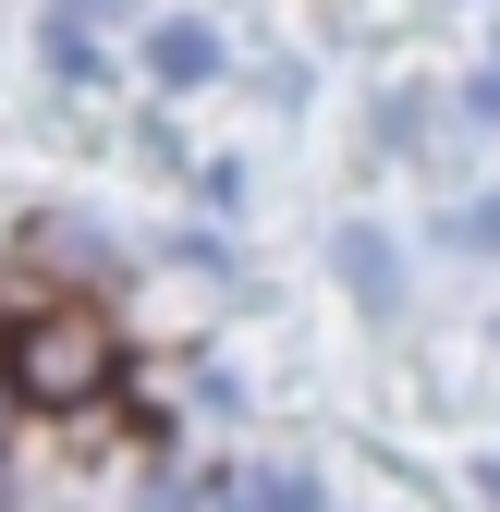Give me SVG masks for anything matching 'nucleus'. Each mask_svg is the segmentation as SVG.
Returning a JSON list of instances; mask_svg holds the SVG:
<instances>
[{
  "label": "nucleus",
  "instance_id": "nucleus-1",
  "mask_svg": "<svg viewBox=\"0 0 500 512\" xmlns=\"http://www.w3.org/2000/svg\"><path fill=\"white\" fill-rule=\"evenodd\" d=\"M13 378H25V403H86L98 378H110V330L86 305H49L13 330Z\"/></svg>",
  "mask_w": 500,
  "mask_h": 512
},
{
  "label": "nucleus",
  "instance_id": "nucleus-7",
  "mask_svg": "<svg viewBox=\"0 0 500 512\" xmlns=\"http://www.w3.org/2000/svg\"><path fill=\"white\" fill-rule=\"evenodd\" d=\"M464 110H476V122H500V74H476V98H464Z\"/></svg>",
  "mask_w": 500,
  "mask_h": 512
},
{
  "label": "nucleus",
  "instance_id": "nucleus-3",
  "mask_svg": "<svg viewBox=\"0 0 500 512\" xmlns=\"http://www.w3.org/2000/svg\"><path fill=\"white\" fill-rule=\"evenodd\" d=\"M342 269H354V293H366V305H403V281H391V244H379V232H342Z\"/></svg>",
  "mask_w": 500,
  "mask_h": 512
},
{
  "label": "nucleus",
  "instance_id": "nucleus-2",
  "mask_svg": "<svg viewBox=\"0 0 500 512\" xmlns=\"http://www.w3.org/2000/svg\"><path fill=\"white\" fill-rule=\"evenodd\" d=\"M208 61H220L208 25H159V37H147V74H159V86H208Z\"/></svg>",
  "mask_w": 500,
  "mask_h": 512
},
{
  "label": "nucleus",
  "instance_id": "nucleus-6",
  "mask_svg": "<svg viewBox=\"0 0 500 512\" xmlns=\"http://www.w3.org/2000/svg\"><path fill=\"white\" fill-rule=\"evenodd\" d=\"M13 415H25V378H13V354H0V439H13Z\"/></svg>",
  "mask_w": 500,
  "mask_h": 512
},
{
  "label": "nucleus",
  "instance_id": "nucleus-8",
  "mask_svg": "<svg viewBox=\"0 0 500 512\" xmlns=\"http://www.w3.org/2000/svg\"><path fill=\"white\" fill-rule=\"evenodd\" d=\"M61 13H74V25H86V13H98V0H61Z\"/></svg>",
  "mask_w": 500,
  "mask_h": 512
},
{
  "label": "nucleus",
  "instance_id": "nucleus-4",
  "mask_svg": "<svg viewBox=\"0 0 500 512\" xmlns=\"http://www.w3.org/2000/svg\"><path fill=\"white\" fill-rule=\"evenodd\" d=\"M49 74H61V86H98V49H86V25H74V13L49 25Z\"/></svg>",
  "mask_w": 500,
  "mask_h": 512
},
{
  "label": "nucleus",
  "instance_id": "nucleus-5",
  "mask_svg": "<svg viewBox=\"0 0 500 512\" xmlns=\"http://www.w3.org/2000/svg\"><path fill=\"white\" fill-rule=\"evenodd\" d=\"M257 512H318V500H305L293 476H269V488H257Z\"/></svg>",
  "mask_w": 500,
  "mask_h": 512
}]
</instances>
